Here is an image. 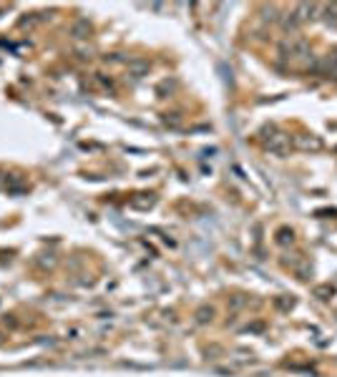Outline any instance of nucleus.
<instances>
[{
    "label": "nucleus",
    "mask_w": 337,
    "mask_h": 377,
    "mask_svg": "<svg viewBox=\"0 0 337 377\" xmlns=\"http://www.w3.org/2000/svg\"><path fill=\"white\" fill-rule=\"evenodd\" d=\"M280 56L282 58H289V60H312L309 58V43L305 38H289L280 46Z\"/></svg>",
    "instance_id": "f257e3e1"
},
{
    "label": "nucleus",
    "mask_w": 337,
    "mask_h": 377,
    "mask_svg": "<svg viewBox=\"0 0 337 377\" xmlns=\"http://www.w3.org/2000/svg\"><path fill=\"white\" fill-rule=\"evenodd\" d=\"M264 146L272 151V153H287L289 151V146H292V139H289V134H282V131H275L272 136H267L264 139Z\"/></svg>",
    "instance_id": "f03ea898"
},
{
    "label": "nucleus",
    "mask_w": 337,
    "mask_h": 377,
    "mask_svg": "<svg viewBox=\"0 0 337 377\" xmlns=\"http://www.w3.org/2000/svg\"><path fill=\"white\" fill-rule=\"evenodd\" d=\"M292 144L297 146L300 151H312V153H314V151H320V148L325 146L322 139H320V136H314V134H300V136H294V139H292Z\"/></svg>",
    "instance_id": "7ed1b4c3"
},
{
    "label": "nucleus",
    "mask_w": 337,
    "mask_h": 377,
    "mask_svg": "<svg viewBox=\"0 0 337 377\" xmlns=\"http://www.w3.org/2000/svg\"><path fill=\"white\" fill-rule=\"evenodd\" d=\"M320 10H322V5H317V3H300L292 13H294V18H297V23L302 26V23H307V20H314V18H317Z\"/></svg>",
    "instance_id": "20e7f679"
},
{
    "label": "nucleus",
    "mask_w": 337,
    "mask_h": 377,
    "mask_svg": "<svg viewBox=\"0 0 337 377\" xmlns=\"http://www.w3.org/2000/svg\"><path fill=\"white\" fill-rule=\"evenodd\" d=\"M91 30H93V26L88 23L86 18L76 20V23L71 26V35H73V38H78V40H81V38H88V35H91Z\"/></svg>",
    "instance_id": "39448f33"
},
{
    "label": "nucleus",
    "mask_w": 337,
    "mask_h": 377,
    "mask_svg": "<svg viewBox=\"0 0 337 377\" xmlns=\"http://www.w3.org/2000/svg\"><path fill=\"white\" fill-rule=\"evenodd\" d=\"M149 73V60H131L129 63V76L131 78H143Z\"/></svg>",
    "instance_id": "423d86ee"
},
{
    "label": "nucleus",
    "mask_w": 337,
    "mask_h": 377,
    "mask_svg": "<svg viewBox=\"0 0 337 377\" xmlns=\"http://www.w3.org/2000/svg\"><path fill=\"white\" fill-rule=\"evenodd\" d=\"M280 23H282V28L287 30V33H294L300 28V23H297V18H294V13H284L282 18H280Z\"/></svg>",
    "instance_id": "0eeeda50"
},
{
    "label": "nucleus",
    "mask_w": 337,
    "mask_h": 377,
    "mask_svg": "<svg viewBox=\"0 0 337 377\" xmlns=\"http://www.w3.org/2000/svg\"><path fill=\"white\" fill-rule=\"evenodd\" d=\"M214 319V309L212 307H201L199 312H197V322L199 324H206V322H212Z\"/></svg>",
    "instance_id": "6e6552de"
},
{
    "label": "nucleus",
    "mask_w": 337,
    "mask_h": 377,
    "mask_svg": "<svg viewBox=\"0 0 337 377\" xmlns=\"http://www.w3.org/2000/svg\"><path fill=\"white\" fill-rule=\"evenodd\" d=\"M325 13H327V23L337 26V3H330V5H322Z\"/></svg>",
    "instance_id": "1a4fd4ad"
},
{
    "label": "nucleus",
    "mask_w": 337,
    "mask_h": 377,
    "mask_svg": "<svg viewBox=\"0 0 337 377\" xmlns=\"http://www.w3.org/2000/svg\"><path fill=\"white\" fill-rule=\"evenodd\" d=\"M262 18H264V20H269V23H275V20H280V15H277V8H275V5H269V8H262Z\"/></svg>",
    "instance_id": "9d476101"
},
{
    "label": "nucleus",
    "mask_w": 337,
    "mask_h": 377,
    "mask_svg": "<svg viewBox=\"0 0 337 377\" xmlns=\"http://www.w3.org/2000/svg\"><path fill=\"white\" fill-rule=\"evenodd\" d=\"M277 241H280V244H292V241H294V234H292V229H280V234H277Z\"/></svg>",
    "instance_id": "9b49d317"
},
{
    "label": "nucleus",
    "mask_w": 337,
    "mask_h": 377,
    "mask_svg": "<svg viewBox=\"0 0 337 377\" xmlns=\"http://www.w3.org/2000/svg\"><path fill=\"white\" fill-rule=\"evenodd\" d=\"M330 294H332V287H327V284H325V287H317V290H314V297H320V299H327Z\"/></svg>",
    "instance_id": "f8f14e48"
},
{
    "label": "nucleus",
    "mask_w": 337,
    "mask_h": 377,
    "mask_svg": "<svg viewBox=\"0 0 337 377\" xmlns=\"http://www.w3.org/2000/svg\"><path fill=\"white\" fill-rule=\"evenodd\" d=\"M154 204V199L149 196V199H134V206L136 209H146V206H151Z\"/></svg>",
    "instance_id": "ddd939ff"
},
{
    "label": "nucleus",
    "mask_w": 337,
    "mask_h": 377,
    "mask_svg": "<svg viewBox=\"0 0 337 377\" xmlns=\"http://www.w3.org/2000/svg\"><path fill=\"white\" fill-rule=\"evenodd\" d=\"M292 304H294V299H289V297L277 299V307H280V309H292Z\"/></svg>",
    "instance_id": "4468645a"
},
{
    "label": "nucleus",
    "mask_w": 337,
    "mask_h": 377,
    "mask_svg": "<svg viewBox=\"0 0 337 377\" xmlns=\"http://www.w3.org/2000/svg\"><path fill=\"white\" fill-rule=\"evenodd\" d=\"M164 123H166V126H179V116H171V118L166 116V118H164Z\"/></svg>",
    "instance_id": "2eb2a0df"
},
{
    "label": "nucleus",
    "mask_w": 337,
    "mask_h": 377,
    "mask_svg": "<svg viewBox=\"0 0 337 377\" xmlns=\"http://www.w3.org/2000/svg\"><path fill=\"white\" fill-rule=\"evenodd\" d=\"M242 304H244V299H242V297H234V299H231V307H234V309H239Z\"/></svg>",
    "instance_id": "dca6fc26"
},
{
    "label": "nucleus",
    "mask_w": 337,
    "mask_h": 377,
    "mask_svg": "<svg viewBox=\"0 0 337 377\" xmlns=\"http://www.w3.org/2000/svg\"><path fill=\"white\" fill-rule=\"evenodd\" d=\"M330 56H332V58H335V63H337V48H335V51H332Z\"/></svg>",
    "instance_id": "f3484780"
}]
</instances>
